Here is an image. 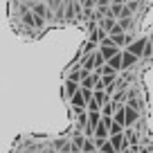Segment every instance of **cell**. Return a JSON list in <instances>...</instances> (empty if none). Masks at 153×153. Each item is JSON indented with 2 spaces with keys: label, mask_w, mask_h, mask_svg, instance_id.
<instances>
[{
  "label": "cell",
  "mask_w": 153,
  "mask_h": 153,
  "mask_svg": "<svg viewBox=\"0 0 153 153\" xmlns=\"http://www.w3.org/2000/svg\"><path fill=\"white\" fill-rule=\"evenodd\" d=\"M146 43H149V36H140V38H135L133 43H131L128 48H124V50H126V52H131V54H133V56L140 61V59H142V54H144Z\"/></svg>",
  "instance_id": "cell-1"
},
{
  "label": "cell",
  "mask_w": 153,
  "mask_h": 153,
  "mask_svg": "<svg viewBox=\"0 0 153 153\" xmlns=\"http://www.w3.org/2000/svg\"><path fill=\"white\" fill-rule=\"evenodd\" d=\"M50 149L56 153H72V142H70V137H56L50 144Z\"/></svg>",
  "instance_id": "cell-2"
},
{
  "label": "cell",
  "mask_w": 153,
  "mask_h": 153,
  "mask_svg": "<svg viewBox=\"0 0 153 153\" xmlns=\"http://www.w3.org/2000/svg\"><path fill=\"white\" fill-rule=\"evenodd\" d=\"M101 81V74H99V70H95V72H90V74H86L81 79V88L83 90H95V86Z\"/></svg>",
  "instance_id": "cell-3"
},
{
  "label": "cell",
  "mask_w": 153,
  "mask_h": 153,
  "mask_svg": "<svg viewBox=\"0 0 153 153\" xmlns=\"http://www.w3.org/2000/svg\"><path fill=\"white\" fill-rule=\"evenodd\" d=\"M110 144H113V149H115V153H122V151H128V142H126V135L122 133V135H113V137L108 140Z\"/></svg>",
  "instance_id": "cell-4"
},
{
  "label": "cell",
  "mask_w": 153,
  "mask_h": 153,
  "mask_svg": "<svg viewBox=\"0 0 153 153\" xmlns=\"http://www.w3.org/2000/svg\"><path fill=\"white\" fill-rule=\"evenodd\" d=\"M70 142H72V153H81L83 144H86V137H83L81 131H76V133L70 137Z\"/></svg>",
  "instance_id": "cell-5"
},
{
  "label": "cell",
  "mask_w": 153,
  "mask_h": 153,
  "mask_svg": "<svg viewBox=\"0 0 153 153\" xmlns=\"http://www.w3.org/2000/svg\"><path fill=\"white\" fill-rule=\"evenodd\" d=\"M115 25H117V20H115V18H110V16H106V18H101V20H99V29H101L104 34H108V36L113 34Z\"/></svg>",
  "instance_id": "cell-6"
},
{
  "label": "cell",
  "mask_w": 153,
  "mask_h": 153,
  "mask_svg": "<svg viewBox=\"0 0 153 153\" xmlns=\"http://www.w3.org/2000/svg\"><path fill=\"white\" fill-rule=\"evenodd\" d=\"M120 52H124V50H120V48H115V45H110V48H99V54L104 56V61L108 63L113 56H117Z\"/></svg>",
  "instance_id": "cell-7"
},
{
  "label": "cell",
  "mask_w": 153,
  "mask_h": 153,
  "mask_svg": "<svg viewBox=\"0 0 153 153\" xmlns=\"http://www.w3.org/2000/svg\"><path fill=\"white\" fill-rule=\"evenodd\" d=\"M113 122L126 128V106H117V110H115V115H113Z\"/></svg>",
  "instance_id": "cell-8"
},
{
  "label": "cell",
  "mask_w": 153,
  "mask_h": 153,
  "mask_svg": "<svg viewBox=\"0 0 153 153\" xmlns=\"http://www.w3.org/2000/svg\"><path fill=\"white\" fill-rule=\"evenodd\" d=\"M135 63H137V59H135L131 52H126V50H124V52H122V70H128V68L135 65Z\"/></svg>",
  "instance_id": "cell-9"
},
{
  "label": "cell",
  "mask_w": 153,
  "mask_h": 153,
  "mask_svg": "<svg viewBox=\"0 0 153 153\" xmlns=\"http://www.w3.org/2000/svg\"><path fill=\"white\" fill-rule=\"evenodd\" d=\"M92 101H97V104H99L101 108H104L106 104H110V97L106 95L104 90H95V95H92Z\"/></svg>",
  "instance_id": "cell-10"
},
{
  "label": "cell",
  "mask_w": 153,
  "mask_h": 153,
  "mask_svg": "<svg viewBox=\"0 0 153 153\" xmlns=\"http://www.w3.org/2000/svg\"><path fill=\"white\" fill-rule=\"evenodd\" d=\"M70 104H72V108H86V99H83V92L79 90L74 97H70Z\"/></svg>",
  "instance_id": "cell-11"
},
{
  "label": "cell",
  "mask_w": 153,
  "mask_h": 153,
  "mask_svg": "<svg viewBox=\"0 0 153 153\" xmlns=\"http://www.w3.org/2000/svg\"><path fill=\"white\" fill-rule=\"evenodd\" d=\"M135 122H137V110H135V108H128V106H126V128H131Z\"/></svg>",
  "instance_id": "cell-12"
},
{
  "label": "cell",
  "mask_w": 153,
  "mask_h": 153,
  "mask_svg": "<svg viewBox=\"0 0 153 153\" xmlns=\"http://www.w3.org/2000/svg\"><path fill=\"white\" fill-rule=\"evenodd\" d=\"M106 65H108V68H113L115 72H120V70H122V52L117 54V56H113L108 63H106Z\"/></svg>",
  "instance_id": "cell-13"
},
{
  "label": "cell",
  "mask_w": 153,
  "mask_h": 153,
  "mask_svg": "<svg viewBox=\"0 0 153 153\" xmlns=\"http://www.w3.org/2000/svg\"><path fill=\"white\" fill-rule=\"evenodd\" d=\"M115 110H117V106L110 101V104H106L104 108H101V117H110L113 120V115H115Z\"/></svg>",
  "instance_id": "cell-14"
},
{
  "label": "cell",
  "mask_w": 153,
  "mask_h": 153,
  "mask_svg": "<svg viewBox=\"0 0 153 153\" xmlns=\"http://www.w3.org/2000/svg\"><path fill=\"white\" fill-rule=\"evenodd\" d=\"M81 90V86L79 83H72V81H65V92H68V97H74L76 92Z\"/></svg>",
  "instance_id": "cell-15"
},
{
  "label": "cell",
  "mask_w": 153,
  "mask_h": 153,
  "mask_svg": "<svg viewBox=\"0 0 153 153\" xmlns=\"http://www.w3.org/2000/svg\"><path fill=\"white\" fill-rule=\"evenodd\" d=\"M117 25H120V27H122V32H128V29H131V25H133V18H120V20H117Z\"/></svg>",
  "instance_id": "cell-16"
},
{
  "label": "cell",
  "mask_w": 153,
  "mask_h": 153,
  "mask_svg": "<svg viewBox=\"0 0 153 153\" xmlns=\"http://www.w3.org/2000/svg\"><path fill=\"white\" fill-rule=\"evenodd\" d=\"M124 126H120V124H115V122H113V124H110V137H113V135H122V133H124Z\"/></svg>",
  "instance_id": "cell-17"
},
{
  "label": "cell",
  "mask_w": 153,
  "mask_h": 153,
  "mask_svg": "<svg viewBox=\"0 0 153 153\" xmlns=\"http://www.w3.org/2000/svg\"><path fill=\"white\" fill-rule=\"evenodd\" d=\"M92 151H97V149H95V140H86V144H83L81 153H92Z\"/></svg>",
  "instance_id": "cell-18"
},
{
  "label": "cell",
  "mask_w": 153,
  "mask_h": 153,
  "mask_svg": "<svg viewBox=\"0 0 153 153\" xmlns=\"http://www.w3.org/2000/svg\"><path fill=\"white\" fill-rule=\"evenodd\" d=\"M140 9V2H126V11H128L131 16H133V11Z\"/></svg>",
  "instance_id": "cell-19"
},
{
  "label": "cell",
  "mask_w": 153,
  "mask_h": 153,
  "mask_svg": "<svg viewBox=\"0 0 153 153\" xmlns=\"http://www.w3.org/2000/svg\"><path fill=\"white\" fill-rule=\"evenodd\" d=\"M45 25V18H36V27H43Z\"/></svg>",
  "instance_id": "cell-20"
},
{
  "label": "cell",
  "mask_w": 153,
  "mask_h": 153,
  "mask_svg": "<svg viewBox=\"0 0 153 153\" xmlns=\"http://www.w3.org/2000/svg\"><path fill=\"white\" fill-rule=\"evenodd\" d=\"M149 43H151V48H153V34H151V36H149Z\"/></svg>",
  "instance_id": "cell-21"
},
{
  "label": "cell",
  "mask_w": 153,
  "mask_h": 153,
  "mask_svg": "<svg viewBox=\"0 0 153 153\" xmlns=\"http://www.w3.org/2000/svg\"><path fill=\"white\" fill-rule=\"evenodd\" d=\"M38 153H48V149H41V151H38Z\"/></svg>",
  "instance_id": "cell-22"
},
{
  "label": "cell",
  "mask_w": 153,
  "mask_h": 153,
  "mask_svg": "<svg viewBox=\"0 0 153 153\" xmlns=\"http://www.w3.org/2000/svg\"><path fill=\"white\" fill-rule=\"evenodd\" d=\"M92 153H97V151H92Z\"/></svg>",
  "instance_id": "cell-23"
},
{
  "label": "cell",
  "mask_w": 153,
  "mask_h": 153,
  "mask_svg": "<svg viewBox=\"0 0 153 153\" xmlns=\"http://www.w3.org/2000/svg\"><path fill=\"white\" fill-rule=\"evenodd\" d=\"M97 153H99V151H97Z\"/></svg>",
  "instance_id": "cell-24"
}]
</instances>
